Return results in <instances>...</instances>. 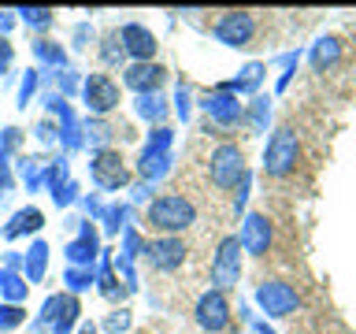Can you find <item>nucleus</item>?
<instances>
[{"instance_id": "c756f323", "label": "nucleus", "mask_w": 356, "mask_h": 334, "mask_svg": "<svg viewBox=\"0 0 356 334\" xmlns=\"http://www.w3.org/2000/svg\"><path fill=\"white\" fill-rule=\"evenodd\" d=\"M78 334H97V327H93V323H86V327L78 331Z\"/></svg>"}, {"instance_id": "9d476101", "label": "nucleus", "mask_w": 356, "mask_h": 334, "mask_svg": "<svg viewBox=\"0 0 356 334\" xmlns=\"http://www.w3.org/2000/svg\"><path fill=\"white\" fill-rule=\"evenodd\" d=\"M93 182L97 186H104V189H119V186H127V167H122V156L115 149H100L93 156Z\"/></svg>"}, {"instance_id": "ddd939ff", "label": "nucleus", "mask_w": 356, "mask_h": 334, "mask_svg": "<svg viewBox=\"0 0 356 334\" xmlns=\"http://www.w3.org/2000/svg\"><path fill=\"white\" fill-rule=\"evenodd\" d=\"M119 41L130 56H138V63H149V56L156 52V38L141 26V22H127V26L119 30Z\"/></svg>"}, {"instance_id": "5701e85b", "label": "nucleus", "mask_w": 356, "mask_h": 334, "mask_svg": "<svg viewBox=\"0 0 356 334\" xmlns=\"http://www.w3.org/2000/svg\"><path fill=\"white\" fill-rule=\"evenodd\" d=\"M22 319H26V312H22V308H15V305H4V308H0V331L19 327Z\"/></svg>"}, {"instance_id": "c85d7f7f", "label": "nucleus", "mask_w": 356, "mask_h": 334, "mask_svg": "<svg viewBox=\"0 0 356 334\" xmlns=\"http://www.w3.org/2000/svg\"><path fill=\"white\" fill-rule=\"evenodd\" d=\"M8 26H11V19L4 15V11H0V30H8Z\"/></svg>"}, {"instance_id": "a211bd4d", "label": "nucleus", "mask_w": 356, "mask_h": 334, "mask_svg": "<svg viewBox=\"0 0 356 334\" xmlns=\"http://www.w3.org/2000/svg\"><path fill=\"white\" fill-rule=\"evenodd\" d=\"M341 56V45H338V38H323V41H316V52H312V63H316V71H323V67H330L334 60Z\"/></svg>"}, {"instance_id": "6ab92c4d", "label": "nucleus", "mask_w": 356, "mask_h": 334, "mask_svg": "<svg viewBox=\"0 0 356 334\" xmlns=\"http://www.w3.org/2000/svg\"><path fill=\"white\" fill-rule=\"evenodd\" d=\"M93 253H97V238H93V230L86 227L82 238L67 249V256H71V264H89V260H93Z\"/></svg>"}, {"instance_id": "4468645a", "label": "nucleus", "mask_w": 356, "mask_h": 334, "mask_svg": "<svg viewBox=\"0 0 356 334\" xmlns=\"http://www.w3.org/2000/svg\"><path fill=\"white\" fill-rule=\"evenodd\" d=\"M238 241H241V249H249L252 256H264L267 245H271V219L267 216H249Z\"/></svg>"}, {"instance_id": "39448f33", "label": "nucleus", "mask_w": 356, "mask_h": 334, "mask_svg": "<svg viewBox=\"0 0 356 334\" xmlns=\"http://www.w3.org/2000/svg\"><path fill=\"white\" fill-rule=\"evenodd\" d=\"M256 301H260V308L267 312V316H275V319L289 316V312L300 305L297 289L289 286V283H282V278H267V283H260V289H256Z\"/></svg>"}, {"instance_id": "20e7f679", "label": "nucleus", "mask_w": 356, "mask_h": 334, "mask_svg": "<svg viewBox=\"0 0 356 334\" xmlns=\"http://www.w3.org/2000/svg\"><path fill=\"white\" fill-rule=\"evenodd\" d=\"M241 241L234 238H222L219 241V249H216V260H211V283H216V289H230V286H238V278H241Z\"/></svg>"}, {"instance_id": "2eb2a0df", "label": "nucleus", "mask_w": 356, "mask_h": 334, "mask_svg": "<svg viewBox=\"0 0 356 334\" xmlns=\"http://www.w3.org/2000/svg\"><path fill=\"white\" fill-rule=\"evenodd\" d=\"M163 78H167V71L160 63H134L127 71V86L138 89V93L145 97V93H156V89L163 86Z\"/></svg>"}, {"instance_id": "f257e3e1", "label": "nucleus", "mask_w": 356, "mask_h": 334, "mask_svg": "<svg viewBox=\"0 0 356 334\" xmlns=\"http://www.w3.org/2000/svg\"><path fill=\"white\" fill-rule=\"evenodd\" d=\"M145 223H149L152 230H160V234L189 230L197 223V205L189 197H182V193H163V197H156L152 205H149Z\"/></svg>"}, {"instance_id": "f03ea898", "label": "nucleus", "mask_w": 356, "mask_h": 334, "mask_svg": "<svg viewBox=\"0 0 356 334\" xmlns=\"http://www.w3.org/2000/svg\"><path fill=\"white\" fill-rule=\"evenodd\" d=\"M297 160H300L297 134L289 127H278L271 138H267V149H264V175L267 178H286L297 167Z\"/></svg>"}, {"instance_id": "aec40b11", "label": "nucleus", "mask_w": 356, "mask_h": 334, "mask_svg": "<svg viewBox=\"0 0 356 334\" xmlns=\"http://www.w3.org/2000/svg\"><path fill=\"white\" fill-rule=\"evenodd\" d=\"M138 111L145 119H152V122H160L163 116H167V108H163V100L156 97V93H145V97H138Z\"/></svg>"}, {"instance_id": "7ed1b4c3", "label": "nucleus", "mask_w": 356, "mask_h": 334, "mask_svg": "<svg viewBox=\"0 0 356 334\" xmlns=\"http://www.w3.org/2000/svg\"><path fill=\"white\" fill-rule=\"evenodd\" d=\"M208 175H211V186L216 189H234L245 178V152L230 141L216 145V152L208 160Z\"/></svg>"}, {"instance_id": "9b49d317", "label": "nucleus", "mask_w": 356, "mask_h": 334, "mask_svg": "<svg viewBox=\"0 0 356 334\" xmlns=\"http://www.w3.org/2000/svg\"><path fill=\"white\" fill-rule=\"evenodd\" d=\"M44 323H52V334H67L71 323L78 319V301L71 294H60V297H49L44 301V312H41Z\"/></svg>"}, {"instance_id": "cd10ccee", "label": "nucleus", "mask_w": 356, "mask_h": 334, "mask_svg": "<svg viewBox=\"0 0 356 334\" xmlns=\"http://www.w3.org/2000/svg\"><path fill=\"white\" fill-rule=\"evenodd\" d=\"M8 63H11V49L8 41H0V71H8Z\"/></svg>"}, {"instance_id": "6e6552de", "label": "nucleus", "mask_w": 356, "mask_h": 334, "mask_svg": "<svg viewBox=\"0 0 356 334\" xmlns=\"http://www.w3.org/2000/svg\"><path fill=\"white\" fill-rule=\"evenodd\" d=\"M256 33V19L249 11H227L219 22H216V38L222 45H230V49H245V45L252 41Z\"/></svg>"}, {"instance_id": "f8f14e48", "label": "nucleus", "mask_w": 356, "mask_h": 334, "mask_svg": "<svg viewBox=\"0 0 356 334\" xmlns=\"http://www.w3.org/2000/svg\"><path fill=\"white\" fill-rule=\"evenodd\" d=\"M167 145H171V134L167 130H156L152 141L145 145V152H141V175L145 178H160L167 171Z\"/></svg>"}, {"instance_id": "423d86ee", "label": "nucleus", "mask_w": 356, "mask_h": 334, "mask_svg": "<svg viewBox=\"0 0 356 334\" xmlns=\"http://www.w3.org/2000/svg\"><path fill=\"white\" fill-rule=\"evenodd\" d=\"M197 323L208 334H219V331L230 327V305H227V294H222V289H208V294H200V301H197Z\"/></svg>"}, {"instance_id": "bb28decb", "label": "nucleus", "mask_w": 356, "mask_h": 334, "mask_svg": "<svg viewBox=\"0 0 356 334\" xmlns=\"http://www.w3.org/2000/svg\"><path fill=\"white\" fill-rule=\"evenodd\" d=\"M267 111H271V104H267V100H256V111H252V122H256V127L267 119Z\"/></svg>"}, {"instance_id": "4be33fe9", "label": "nucleus", "mask_w": 356, "mask_h": 334, "mask_svg": "<svg viewBox=\"0 0 356 334\" xmlns=\"http://www.w3.org/2000/svg\"><path fill=\"white\" fill-rule=\"evenodd\" d=\"M44 253H49L44 245H33V249H30V256H26V275L33 278V283H38V278H41V271H44Z\"/></svg>"}, {"instance_id": "b1692460", "label": "nucleus", "mask_w": 356, "mask_h": 334, "mask_svg": "<svg viewBox=\"0 0 356 334\" xmlns=\"http://www.w3.org/2000/svg\"><path fill=\"white\" fill-rule=\"evenodd\" d=\"M67 283H71V289H86L89 283H93V271H82V267H71V271H67Z\"/></svg>"}, {"instance_id": "412c9836", "label": "nucleus", "mask_w": 356, "mask_h": 334, "mask_svg": "<svg viewBox=\"0 0 356 334\" xmlns=\"http://www.w3.org/2000/svg\"><path fill=\"white\" fill-rule=\"evenodd\" d=\"M19 15H22V22H26V26H38V30L52 26V11H49V8H22Z\"/></svg>"}, {"instance_id": "f3484780", "label": "nucleus", "mask_w": 356, "mask_h": 334, "mask_svg": "<svg viewBox=\"0 0 356 334\" xmlns=\"http://www.w3.org/2000/svg\"><path fill=\"white\" fill-rule=\"evenodd\" d=\"M26 230H41V212L38 208H22L15 219H11V227L4 230L8 238H19V234H26Z\"/></svg>"}, {"instance_id": "a878e982", "label": "nucleus", "mask_w": 356, "mask_h": 334, "mask_svg": "<svg viewBox=\"0 0 356 334\" xmlns=\"http://www.w3.org/2000/svg\"><path fill=\"white\" fill-rule=\"evenodd\" d=\"M38 56H41V60H49V63H63V52L52 49V41H38Z\"/></svg>"}, {"instance_id": "0eeeda50", "label": "nucleus", "mask_w": 356, "mask_h": 334, "mask_svg": "<svg viewBox=\"0 0 356 334\" xmlns=\"http://www.w3.org/2000/svg\"><path fill=\"white\" fill-rule=\"evenodd\" d=\"M145 256H149V264L156 271H178L186 260V241L178 238V234H163V238L145 245Z\"/></svg>"}, {"instance_id": "dca6fc26", "label": "nucleus", "mask_w": 356, "mask_h": 334, "mask_svg": "<svg viewBox=\"0 0 356 334\" xmlns=\"http://www.w3.org/2000/svg\"><path fill=\"white\" fill-rule=\"evenodd\" d=\"M204 111H208L211 119H219L222 127H230V122L241 119V104H238L234 97H227V93H216V97H211L208 104H204Z\"/></svg>"}, {"instance_id": "1a4fd4ad", "label": "nucleus", "mask_w": 356, "mask_h": 334, "mask_svg": "<svg viewBox=\"0 0 356 334\" xmlns=\"http://www.w3.org/2000/svg\"><path fill=\"white\" fill-rule=\"evenodd\" d=\"M82 97H86L89 111H97V116H108V111L119 104V86L111 82L108 74H89L86 86H82Z\"/></svg>"}, {"instance_id": "393cba45", "label": "nucleus", "mask_w": 356, "mask_h": 334, "mask_svg": "<svg viewBox=\"0 0 356 334\" xmlns=\"http://www.w3.org/2000/svg\"><path fill=\"white\" fill-rule=\"evenodd\" d=\"M0 283H4V294H8L11 301H19L22 294H26V286H22L15 275H0Z\"/></svg>"}]
</instances>
